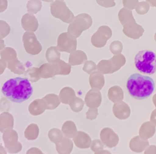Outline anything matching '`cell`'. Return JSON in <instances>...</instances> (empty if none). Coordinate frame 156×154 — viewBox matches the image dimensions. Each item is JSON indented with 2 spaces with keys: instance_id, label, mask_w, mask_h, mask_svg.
Returning <instances> with one entry per match:
<instances>
[{
  "instance_id": "24",
  "label": "cell",
  "mask_w": 156,
  "mask_h": 154,
  "mask_svg": "<svg viewBox=\"0 0 156 154\" xmlns=\"http://www.w3.org/2000/svg\"><path fill=\"white\" fill-rule=\"evenodd\" d=\"M150 122L156 126V108L151 113Z\"/></svg>"
},
{
  "instance_id": "26",
  "label": "cell",
  "mask_w": 156,
  "mask_h": 154,
  "mask_svg": "<svg viewBox=\"0 0 156 154\" xmlns=\"http://www.w3.org/2000/svg\"><path fill=\"white\" fill-rule=\"evenodd\" d=\"M153 101L154 103V105L155 106L156 108V94L154 95L153 97Z\"/></svg>"
},
{
  "instance_id": "17",
  "label": "cell",
  "mask_w": 156,
  "mask_h": 154,
  "mask_svg": "<svg viewBox=\"0 0 156 154\" xmlns=\"http://www.w3.org/2000/svg\"><path fill=\"white\" fill-rule=\"evenodd\" d=\"M150 5L147 2H138L135 7L136 13L140 15H144L149 11Z\"/></svg>"
},
{
  "instance_id": "19",
  "label": "cell",
  "mask_w": 156,
  "mask_h": 154,
  "mask_svg": "<svg viewBox=\"0 0 156 154\" xmlns=\"http://www.w3.org/2000/svg\"><path fill=\"white\" fill-rule=\"evenodd\" d=\"M10 28L6 22L0 20V37H5L10 32Z\"/></svg>"
},
{
  "instance_id": "2",
  "label": "cell",
  "mask_w": 156,
  "mask_h": 154,
  "mask_svg": "<svg viewBox=\"0 0 156 154\" xmlns=\"http://www.w3.org/2000/svg\"><path fill=\"white\" fill-rule=\"evenodd\" d=\"M128 93L133 98L142 100L151 96L155 89L153 78L139 73L132 74L126 82Z\"/></svg>"
},
{
  "instance_id": "14",
  "label": "cell",
  "mask_w": 156,
  "mask_h": 154,
  "mask_svg": "<svg viewBox=\"0 0 156 154\" xmlns=\"http://www.w3.org/2000/svg\"><path fill=\"white\" fill-rule=\"evenodd\" d=\"M118 18L123 26L135 20L132 11L125 7H123L119 11L118 13Z\"/></svg>"
},
{
  "instance_id": "1",
  "label": "cell",
  "mask_w": 156,
  "mask_h": 154,
  "mask_svg": "<svg viewBox=\"0 0 156 154\" xmlns=\"http://www.w3.org/2000/svg\"><path fill=\"white\" fill-rule=\"evenodd\" d=\"M2 92L12 102L21 103L31 97L33 88L27 78L16 77L6 81L2 87Z\"/></svg>"
},
{
  "instance_id": "7",
  "label": "cell",
  "mask_w": 156,
  "mask_h": 154,
  "mask_svg": "<svg viewBox=\"0 0 156 154\" xmlns=\"http://www.w3.org/2000/svg\"><path fill=\"white\" fill-rule=\"evenodd\" d=\"M112 36V29L107 26H102L92 36L91 42L94 47H101Z\"/></svg>"
},
{
  "instance_id": "28",
  "label": "cell",
  "mask_w": 156,
  "mask_h": 154,
  "mask_svg": "<svg viewBox=\"0 0 156 154\" xmlns=\"http://www.w3.org/2000/svg\"><path fill=\"white\" fill-rule=\"evenodd\" d=\"M154 39H155V41L156 42V33H155V34Z\"/></svg>"
},
{
  "instance_id": "20",
  "label": "cell",
  "mask_w": 156,
  "mask_h": 154,
  "mask_svg": "<svg viewBox=\"0 0 156 154\" xmlns=\"http://www.w3.org/2000/svg\"><path fill=\"white\" fill-rule=\"evenodd\" d=\"M123 5L129 10H133L139 2L138 0H122Z\"/></svg>"
},
{
  "instance_id": "21",
  "label": "cell",
  "mask_w": 156,
  "mask_h": 154,
  "mask_svg": "<svg viewBox=\"0 0 156 154\" xmlns=\"http://www.w3.org/2000/svg\"><path fill=\"white\" fill-rule=\"evenodd\" d=\"M96 2L99 5L106 8L113 7L115 6V0H96Z\"/></svg>"
},
{
  "instance_id": "4",
  "label": "cell",
  "mask_w": 156,
  "mask_h": 154,
  "mask_svg": "<svg viewBox=\"0 0 156 154\" xmlns=\"http://www.w3.org/2000/svg\"><path fill=\"white\" fill-rule=\"evenodd\" d=\"M91 17L88 14L82 13L75 17L69 24L68 34L70 36L76 39L80 36L83 31L87 30L92 24Z\"/></svg>"
},
{
  "instance_id": "22",
  "label": "cell",
  "mask_w": 156,
  "mask_h": 154,
  "mask_svg": "<svg viewBox=\"0 0 156 154\" xmlns=\"http://www.w3.org/2000/svg\"><path fill=\"white\" fill-rule=\"evenodd\" d=\"M7 0H0V13L4 12L7 8Z\"/></svg>"
},
{
  "instance_id": "5",
  "label": "cell",
  "mask_w": 156,
  "mask_h": 154,
  "mask_svg": "<svg viewBox=\"0 0 156 154\" xmlns=\"http://www.w3.org/2000/svg\"><path fill=\"white\" fill-rule=\"evenodd\" d=\"M51 14L63 22L70 24L75 18L73 13L67 7L63 0H55L50 5Z\"/></svg>"
},
{
  "instance_id": "18",
  "label": "cell",
  "mask_w": 156,
  "mask_h": 154,
  "mask_svg": "<svg viewBox=\"0 0 156 154\" xmlns=\"http://www.w3.org/2000/svg\"><path fill=\"white\" fill-rule=\"evenodd\" d=\"M122 49V44L119 41H114L110 46V50L114 55L120 54Z\"/></svg>"
},
{
  "instance_id": "6",
  "label": "cell",
  "mask_w": 156,
  "mask_h": 154,
  "mask_svg": "<svg viewBox=\"0 0 156 154\" xmlns=\"http://www.w3.org/2000/svg\"><path fill=\"white\" fill-rule=\"evenodd\" d=\"M126 62L125 57L122 54L115 55L111 59L108 61H101L98 64V68L103 67L104 69L102 71L103 72L107 67L108 69L107 74H111L119 70Z\"/></svg>"
},
{
  "instance_id": "15",
  "label": "cell",
  "mask_w": 156,
  "mask_h": 154,
  "mask_svg": "<svg viewBox=\"0 0 156 154\" xmlns=\"http://www.w3.org/2000/svg\"><path fill=\"white\" fill-rule=\"evenodd\" d=\"M42 7L41 0H29L27 4V12L32 14L38 13L41 10Z\"/></svg>"
},
{
  "instance_id": "12",
  "label": "cell",
  "mask_w": 156,
  "mask_h": 154,
  "mask_svg": "<svg viewBox=\"0 0 156 154\" xmlns=\"http://www.w3.org/2000/svg\"><path fill=\"white\" fill-rule=\"evenodd\" d=\"M156 131V126L151 122H147L142 124L139 130V135L141 139L147 140L154 136Z\"/></svg>"
},
{
  "instance_id": "9",
  "label": "cell",
  "mask_w": 156,
  "mask_h": 154,
  "mask_svg": "<svg viewBox=\"0 0 156 154\" xmlns=\"http://www.w3.org/2000/svg\"><path fill=\"white\" fill-rule=\"evenodd\" d=\"M123 26L124 34L133 39H139L144 32V29L143 27L137 24L135 20L131 21Z\"/></svg>"
},
{
  "instance_id": "10",
  "label": "cell",
  "mask_w": 156,
  "mask_h": 154,
  "mask_svg": "<svg viewBox=\"0 0 156 154\" xmlns=\"http://www.w3.org/2000/svg\"><path fill=\"white\" fill-rule=\"evenodd\" d=\"M22 27L25 30L35 32L38 28V21L36 17L32 14H25L23 16L21 20Z\"/></svg>"
},
{
  "instance_id": "25",
  "label": "cell",
  "mask_w": 156,
  "mask_h": 154,
  "mask_svg": "<svg viewBox=\"0 0 156 154\" xmlns=\"http://www.w3.org/2000/svg\"><path fill=\"white\" fill-rule=\"evenodd\" d=\"M146 2L152 7H156V0H146Z\"/></svg>"
},
{
  "instance_id": "16",
  "label": "cell",
  "mask_w": 156,
  "mask_h": 154,
  "mask_svg": "<svg viewBox=\"0 0 156 154\" xmlns=\"http://www.w3.org/2000/svg\"><path fill=\"white\" fill-rule=\"evenodd\" d=\"M56 48V47H51L47 51L46 58L48 62L55 63L59 60L60 55H54L58 52Z\"/></svg>"
},
{
  "instance_id": "27",
  "label": "cell",
  "mask_w": 156,
  "mask_h": 154,
  "mask_svg": "<svg viewBox=\"0 0 156 154\" xmlns=\"http://www.w3.org/2000/svg\"><path fill=\"white\" fill-rule=\"evenodd\" d=\"M42 1H44V2H53L54 0H42Z\"/></svg>"
},
{
  "instance_id": "11",
  "label": "cell",
  "mask_w": 156,
  "mask_h": 154,
  "mask_svg": "<svg viewBox=\"0 0 156 154\" xmlns=\"http://www.w3.org/2000/svg\"><path fill=\"white\" fill-rule=\"evenodd\" d=\"M113 112L120 119L128 118L131 114V110L128 104L123 101L116 102L113 106Z\"/></svg>"
},
{
  "instance_id": "3",
  "label": "cell",
  "mask_w": 156,
  "mask_h": 154,
  "mask_svg": "<svg viewBox=\"0 0 156 154\" xmlns=\"http://www.w3.org/2000/svg\"><path fill=\"white\" fill-rule=\"evenodd\" d=\"M134 63L141 73L153 75L156 72V54L151 51H141L136 55Z\"/></svg>"
},
{
  "instance_id": "8",
  "label": "cell",
  "mask_w": 156,
  "mask_h": 154,
  "mask_svg": "<svg viewBox=\"0 0 156 154\" xmlns=\"http://www.w3.org/2000/svg\"><path fill=\"white\" fill-rule=\"evenodd\" d=\"M77 40L68 33L61 34L58 39V49L61 51L71 53L76 49Z\"/></svg>"
},
{
  "instance_id": "23",
  "label": "cell",
  "mask_w": 156,
  "mask_h": 154,
  "mask_svg": "<svg viewBox=\"0 0 156 154\" xmlns=\"http://www.w3.org/2000/svg\"><path fill=\"white\" fill-rule=\"evenodd\" d=\"M144 154H156V146L155 145L148 146L145 150Z\"/></svg>"
},
{
  "instance_id": "13",
  "label": "cell",
  "mask_w": 156,
  "mask_h": 154,
  "mask_svg": "<svg viewBox=\"0 0 156 154\" xmlns=\"http://www.w3.org/2000/svg\"><path fill=\"white\" fill-rule=\"evenodd\" d=\"M108 97L110 100L114 103L122 101L124 98L123 91L118 86L112 87L109 89Z\"/></svg>"
}]
</instances>
